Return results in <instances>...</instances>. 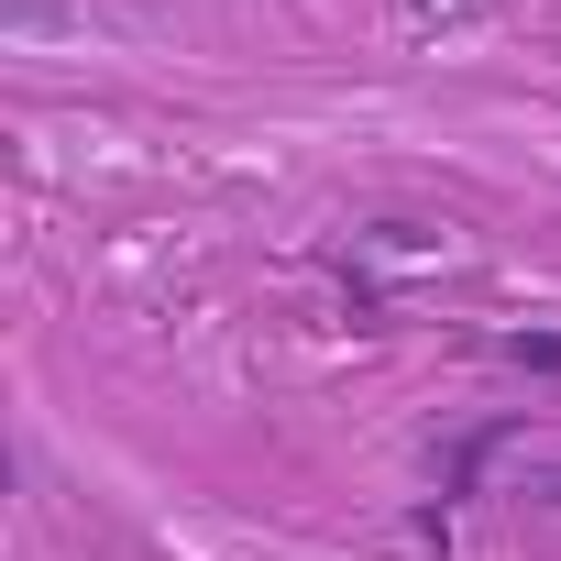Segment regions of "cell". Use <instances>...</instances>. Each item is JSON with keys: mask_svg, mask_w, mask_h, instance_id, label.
Returning a JSON list of instances; mask_svg holds the SVG:
<instances>
[{"mask_svg": "<svg viewBox=\"0 0 561 561\" xmlns=\"http://www.w3.org/2000/svg\"><path fill=\"white\" fill-rule=\"evenodd\" d=\"M506 364H528V375H561V331H517V342H506Z\"/></svg>", "mask_w": 561, "mask_h": 561, "instance_id": "obj_1", "label": "cell"}]
</instances>
